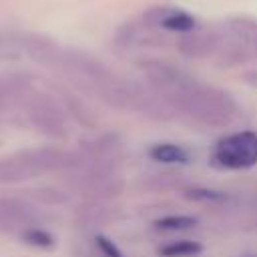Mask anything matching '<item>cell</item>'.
<instances>
[{"mask_svg": "<svg viewBox=\"0 0 257 257\" xmlns=\"http://www.w3.org/2000/svg\"><path fill=\"white\" fill-rule=\"evenodd\" d=\"M213 163L221 169L245 171L257 165V131H237L217 141Z\"/></svg>", "mask_w": 257, "mask_h": 257, "instance_id": "2", "label": "cell"}, {"mask_svg": "<svg viewBox=\"0 0 257 257\" xmlns=\"http://www.w3.org/2000/svg\"><path fill=\"white\" fill-rule=\"evenodd\" d=\"M149 157L163 165H187L189 153L181 145L175 143H157L149 149Z\"/></svg>", "mask_w": 257, "mask_h": 257, "instance_id": "6", "label": "cell"}, {"mask_svg": "<svg viewBox=\"0 0 257 257\" xmlns=\"http://www.w3.org/2000/svg\"><path fill=\"white\" fill-rule=\"evenodd\" d=\"M36 173L38 171L30 165V161L26 157L0 161V183H18V181L34 177Z\"/></svg>", "mask_w": 257, "mask_h": 257, "instance_id": "7", "label": "cell"}, {"mask_svg": "<svg viewBox=\"0 0 257 257\" xmlns=\"http://www.w3.org/2000/svg\"><path fill=\"white\" fill-rule=\"evenodd\" d=\"M159 24L167 30L173 32H191L195 28V18L183 10L171 8V10H163L159 16Z\"/></svg>", "mask_w": 257, "mask_h": 257, "instance_id": "8", "label": "cell"}, {"mask_svg": "<svg viewBox=\"0 0 257 257\" xmlns=\"http://www.w3.org/2000/svg\"><path fill=\"white\" fill-rule=\"evenodd\" d=\"M185 197L193 199V201H201V203H223L227 201V193L223 191H213V189H185Z\"/></svg>", "mask_w": 257, "mask_h": 257, "instance_id": "12", "label": "cell"}, {"mask_svg": "<svg viewBox=\"0 0 257 257\" xmlns=\"http://www.w3.org/2000/svg\"><path fill=\"white\" fill-rule=\"evenodd\" d=\"M76 219L84 227H100V225H106L112 219V211L102 201H90V203L78 207Z\"/></svg>", "mask_w": 257, "mask_h": 257, "instance_id": "5", "label": "cell"}, {"mask_svg": "<svg viewBox=\"0 0 257 257\" xmlns=\"http://www.w3.org/2000/svg\"><path fill=\"white\" fill-rule=\"evenodd\" d=\"M197 217L193 215H165L161 219H157L153 225L157 231H165V233H179V231H189L193 227H197Z\"/></svg>", "mask_w": 257, "mask_h": 257, "instance_id": "10", "label": "cell"}, {"mask_svg": "<svg viewBox=\"0 0 257 257\" xmlns=\"http://www.w3.org/2000/svg\"><path fill=\"white\" fill-rule=\"evenodd\" d=\"M233 26H235L237 34H239L243 40H247L249 44H253V46L257 48V22H245V20H239V22L233 24Z\"/></svg>", "mask_w": 257, "mask_h": 257, "instance_id": "14", "label": "cell"}, {"mask_svg": "<svg viewBox=\"0 0 257 257\" xmlns=\"http://www.w3.org/2000/svg\"><path fill=\"white\" fill-rule=\"evenodd\" d=\"M36 199H40L42 203H64L66 201V195L56 191V189H38L36 191Z\"/></svg>", "mask_w": 257, "mask_h": 257, "instance_id": "16", "label": "cell"}, {"mask_svg": "<svg viewBox=\"0 0 257 257\" xmlns=\"http://www.w3.org/2000/svg\"><path fill=\"white\" fill-rule=\"evenodd\" d=\"M145 187L151 191H175L183 187V177L177 173H155L147 177Z\"/></svg>", "mask_w": 257, "mask_h": 257, "instance_id": "11", "label": "cell"}, {"mask_svg": "<svg viewBox=\"0 0 257 257\" xmlns=\"http://www.w3.org/2000/svg\"><path fill=\"white\" fill-rule=\"evenodd\" d=\"M145 72L155 92L173 112H181L193 122L211 128H223L235 120L237 106L229 94L213 86H205L183 70L163 62L147 64Z\"/></svg>", "mask_w": 257, "mask_h": 257, "instance_id": "1", "label": "cell"}, {"mask_svg": "<svg viewBox=\"0 0 257 257\" xmlns=\"http://www.w3.org/2000/svg\"><path fill=\"white\" fill-rule=\"evenodd\" d=\"M201 251H203V245L191 239H179V241H171L159 247L161 257H197L201 255Z\"/></svg>", "mask_w": 257, "mask_h": 257, "instance_id": "9", "label": "cell"}, {"mask_svg": "<svg viewBox=\"0 0 257 257\" xmlns=\"http://www.w3.org/2000/svg\"><path fill=\"white\" fill-rule=\"evenodd\" d=\"M30 116L32 122L38 131H42L44 135L52 137V139H62L66 137V122L62 112L58 110V106L52 100L46 98H38L32 108H30Z\"/></svg>", "mask_w": 257, "mask_h": 257, "instance_id": "3", "label": "cell"}, {"mask_svg": "<svg viewBox=\"0 0 257 257\" xmlns=\"http://www.w3.org/2000/svg\"><path fill=\"white\" fill-rule=\"evenodd\" d=\"M34 213L30 211V207H26L24 203L18 201H0V225L4 227H28L34 225ZM30 229V227H28Z\"/></svg>", "mask_w": 257, "mask_h": 257, "instance_id": "4", "label": "cell"}, {"mask_svg": "<svg viewBox=\"0 0 257 257\" xmlns=\"http://www.w3.org/2000/svg\"><path fill=\"white\" fill-rule=\"evenodd\" d=\"M24 241L26 243H30V245H34V247H52L54 245V237L48 233V231H44V229H40V227H30V229H26L24 231Z\"/></svg>", "mask_w": 257, "mask_h": 257, "instance_id": "13", "label": "cell"}, {"mask_svg": "<svg viewBox=\"0 0 257 257\" xmlns=\"http://www.w3.org/2000/svg\"><path fill=\"white\" fill-rule=\"evenodd\" d=\"M245 257H257V255H245Z\"/></svg>", "mask_w": 257, "mask_h": 257, "instance_id": "18", "label": "cell"}, {"mask_svg": "<svg viewBox=\"0 0 257 257\" xmlns=\"http://www.w3.org/2000/svg\"><path fill=\"white\" fill-rule=\"evenodd\" d=\"M96 247L102 253V257H124V253L104 235H96Z\"/></svg>", "mask_w": 257, "mask_h": 257, "instance_id": "15", "label": "cell"}, {"mask_svg": "<svg viewBox=\"0 0 257 257\" xmlns=\"http://www.w3.org/2000/svg\"><path fill=\"white\" fill-rule=\"evenodd\" d=\"M255 213H257V197H255Z\"/></svg>", "mask_w": 257, "mask_h": 257, "instance_id": "17", "label": "cell"}]
</instances>
